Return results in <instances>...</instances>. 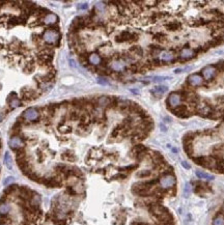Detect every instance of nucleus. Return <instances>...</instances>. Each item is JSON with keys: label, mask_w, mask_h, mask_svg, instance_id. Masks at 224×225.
Masks as SVG:
<instances>
[{"label": "nucleus", "mask_w": 224, "mask_h": 225, "mask_svg": "<svg viewBox=\"0 0 224 225\" xmlns=\"http://www.w3.org/2000/svg\"><path fill=\"white\" fill-rule=\"evenodd\" d=\"M9 212V205L6 203H3L0 205V214L1 215H6Z\"/></svg>", "instance_id": "nucleus-27"}, {"label": "nucleus", "mask_w": 224, "mask_h": 225, "mask_svg": "<svg viewBox=\"0 0 224 225\" xmlns=\"http://www.w3.org/2000/svg\"><path fill=\"white\" fill-rule=\"evenodd\" d=\"M57 21V16L54 14H48L47 16L44 18V22L46 24H54Z\"/></svg>", "instance_id": "nucleus-18"}, {"label": "nucleus", "mask_w": 224, "mask_h": 225, "mask_svg": "<svg viewBox=\"0 0 224 225\" xmlns=\"http://www.w3.org/2000/svg\"><path fill=\"white\" fill-rule=\"evenodd\" d=\"M20 225H30V224H29V222H27V221H24V222H22Z\"/></svg>", "instance_id": "nucleus-40"}, {"label": "nucleus", "mask_w": 224, "mask_h": 225, "mask_svg": "<svg viewBox=\"0 0 224 225\" xmlns=\"http://www.w3.org/2000/svg\"><path fill=\"white\" fill-rule=\"evenodd\" d=\"M172 151H173V153H175V154H177V148H172Z\"/></svg>", "instance_id": "nucleus-41"}, {"label": "nucleus", "mask_w": 224, "mask_h": 225, "mask_svg": "<svg viewBox=\"0 0 224 225\" xmlns=\"http://www.w3.org/2000/svg\"><path fill=\"white\" fill-rule=\"evenodd\" d=\"M175 176H174L172 173H165L160 178L159 180V183L161 185L162 189H171L173 188V186L175 185Z\"/></svg>", "instance_id": "nucleus-1"}, {"label": "nucleus", "mask_w": 224, "mask_h": 225, "mask_svg": "<svg viewBox=\"0 0 224 225\" xmlns=\"http://www.w3.org/2000/svg\"><path fill=\"white\" fill-rule=\"evenodd\" d=\"M202 77L206 80V81H210V80L213 79L217 74V70L215 69L214 66H206V68H203L202 71Z\"/></svg>", "instance_id": "nucleus-8"}, {"label": "nucleus", "mask_w": 224, "mask_h": 225, "mask_svg": "<svg viewBox=\"0 0 224 225\" xmlns=\"http://www.w3.org/2000/svg\"><path fill=\"white\" fill-rule=\"evenodd\" d=\"M111 68H112V70H114L115 72H121L125 68H126V62L122 60V58L121 59L119 58V59H117V60H114L113 62H112Z\"/></svg>", "instance_id": "nucleus-13"}, {"label": "nucleus", "mask_w": 224, "mask_h": 225, "mask_svg": "<svg viewBox=\"0 0 224 225\" xmlns=\"http://www.w3.org/2000/svg\"><path fill=\"white\" fill-rule=\"evenodd\" d=\"M24 71L26 72V73H31V72L35 71V64H33V62L26 64V66H24Z\"/></svg>", "instance_id": "nucleus-29"}, {"label": "nucleus", "mask_w": 224, "mask_h": 225, "mask_svg": "<svg viewBox=\"0 0 224 225\" xmlns=\"http://www.w3.org/2000/svg\"><path fill=\"white\" fill-rule=\"evenodd\" d=\"M160 60L161 62H173L175 61V57H174V54L170 51H162V53L160 54Z\"/></svg>", "instance_id": "nucleus-10"}, {"label": "nucleus", "mask_w": 224, "mask_h": 225, "mask_svg": "<svg viewBox=\"0 0 224 225\" xmlns=\"http://www.w3.org/2000/svg\"><path fill=\"white\" fill-rule=\"evenodd\" d=\"M182 165H183V167L186 168V169H190V165L188 164L187 162H182Z\"/></svg>", "instance_id": "nucleus-37"}, {"label": "nucleus", "mask_w": 224, "mask_h": 225, "mask_svg": "<svg viewBox=\"0 0 224 225\" xmlns=\"http://www.w3.org/2000/svg\"><path fill=\"white\" fill-rule=\"evenodd\" d=\"M213 225H224V217L222 216V215L218 214L215 217V219H214L213 221Z\"/></svg>", "instance_id": "nucleus-24"}, {"label": "nucleus", "mask_w": 224, "mask_h": 225, "mask_svg": "<svg viewBox=\"0 0 224 225\" xmlns=\"http://www.w3.org/2000/svg\"><path fill=\"white\" fill-rule=\"evenodd\" d=\"M111 102V97H107V95H102L97 100V105L100 107H107L110 106Z\"/></svg>", "instance_id": "nucleus-16"}, {"label": "nucleus", "mask_w": 224, "mask_h": 225, "mask_svg": "<svg viewBox=\"0 0 224 225\" xmlns=\"http://www.w3.org/2000/svg\"><path fill=\"white\" fill-rule=\"evenodd\" d=\"M2 118H3V115H2V114H1V113H0V122L2 120Z\"/></svg>", "instance_id": "nucleus-42"}, {"label": "nucleus", "mask_w": 224, "mask_h": 225, "mask_svg": "<svg viewBox=\"0 0 224 225\" xmlns=\"http://www.w3.org/2000/svg\"><path fill=\"white\" fill-rule=\"evenodd\" d=\"M196 56V53L194 49H190V48H184L182 51L179 52V60H189L191 58H194Z\"/></svg>", "instance_id": "nucleus-7"}, {"label": "nucleus", "mask_w": 224, "mask_h": 225, "mask_svg": "<svg viewBox=\"0 0 224 225\" xmlns=\"http://www.w3.org/2000/svg\"><path fill=\"white\" fill-rule=\"evenodd\" d=\"M190 185L189 184H186V186H185V196L186 197H188L189 196V193H190Z\"/></svg>", "instance_id": "nucleus-33"}, {"label": "nucleus", "mask_w": 224, "mask_h": 225, "mask_svg": "<svg viewBox=\"0 0 224 225\" xmlns=\"http://www.w3.org/2000/svg\"><path fill=\"white\" fill-rule=\"evenodd\" d=\"M130 52H131L133 55H136V56L143 55V50L140 46H133V47H131L130 48Z\"/></svg>", "instance_id": "nucleus-20"}, {"label": "nucleus", "mask_w": 224, "mask_h": 225, "mask_svg": "<svg viewBox=\"0 0 224 225\" xmlns=\"http://www.w3.org/2000/svg\"><path fill=\"white\" fill-rule=\"evenodd\" d=\"M131 225H150L148 223H144V222H133Z\"/></svg>", "instance_id": "nucleus-38"}, {"label": "nucleus", "mask_w": 224, "mask_h": 225, "mask_svg": "<svg viewBox=\"0 0 224 225\" xmlns=\"http://www.w3.org/2000/svg\"><path fill=\"white\" fill-rule=\"evenodd\" d=\"M138 40V35L131 31H122L115 37L117 43H133Z\"/></svg>", "instance_id": "nucleus-3"}, {"label": "nucleus", "mask_w": 224, "mask_h": 225, "mask_svg": "<svg viewBox=\"0 0 224 225\" xmlns=\"http://www.w3.org/2000/svg\"><path fill=\"white\" fill-rule=\"evenodd\" d=\"M9 104H11V106L13 107V108H17V107L21 106V102H20V100L17 98H14L13 100L9 102Z\"/></svg>", "instance_id": "nucleus-30"}, {"label": "nucleus", "mask_w": 224, "mask_h": 225, "mask_svg": "<svg viewBox=\"0 0 224 225\" xmlns=\"http://www.w3.org/2000/svg\"><path fill=\"white\" fill-rule=\"evenodd\" d=\"M170 111L175 115V116L179 117V118H189L192 115V112L190 111V108L188 105H179L177 107L173 109H170Z\"/></svg>", "instance_id": "nucleus-2"}, {"label": "nucleus", "mask_w": 224, "mask_h": 225, "mask_svg": "<svg viewBox=\"0 0 224 225\" xmlns=\"http://www.w3.org/2000/svg\"><path fill=\"white\" fill-rule=\"evenodd\" d=\"M23 145H24L23 141L18 136H14V137L11 138V140H9V146L13 148L14 151L18 149V148H23Z\"/></svg>", "instance_id": "nucleus-11"}, {"label": "nucleus", "mask_w": 224, "mask_h": 225, "mask_svg": "<svg viewBox=\"0 0 224 225\" xmlns=\"http://www.w3.org/2000/svg\"><path fill=\"white\" fill-rule=\"evenodd\" d=\"M4 163H5L6 167H7L8 169H13V166H12V158L8 151L5 154V157H4Z\"/></svg>", "instance_id": "nucleus-25"}, {"label": "nucleus", "mask_w": 224, "mask_h": 225, "mask_svg": "<svg viewBox=\"0 0 224 225\" xmlns=\"http://www.w3.org/2000/svg\"><path fill=\"white\" fill-rule=\"evenodd\" d=\"M22 116L26 119V120L33 122V120H37V119L39 118V116H40V113H39V111H37V109L29 108V109H27V110H25V111H24V113H23V115H22Z\"/></svg>", "instance_id": "nucleus-9"}, {"label": "nucleus", "mask_w": 224, "mask_h": 225, "mask_svg": "<svg viewBox=\"0 0 224 225\" xmlns=\"http://www.w3.org/2000/svg\"><path fill=\"white\" fill-rule=\"evenodd\" d=\"M204 82V79L201 75L199 74H192L190 75L187 79V83L191 87H195V86H200Z\"/></svg>", "instance_id": "nucleus-6"}, {"label": "nucleus", "mask_w": 224, "mask_h": 225, "mask_svg": "<svg viewBox=\"0 0 224 225\" xmlns=\"http://www.w3.org/2000/svg\"><path fill=\"white\" fill-rule=\"evenodd\" d=\"M15 180V178H13V176H9V178H5L4 180V182H3V185L4 186H8L9 184H12Z\"/></svg>", "instance_id": "nucleus-31"}, {"label": "nucleus", "mask_w": 224, "mask_h": 225, "mask_svg": "<svg viewBox=\"0 0 224 225\" xmlns=\"http://www.w3.org/2000/svg\"><path fill=\"white\" fill-rule=\"evenodd\" d=\"M62 159L66 160V161H70V162H73L76 160V158H75V155L72 153V151H66V153H63L62 155Z\"/></svg>", "instance_id": "nucleus-22"}, {"label": "nucleus", "mask_w": 224, "mask_h": 225, "mask_svg": "<svg viewBox=\"0 0 224 225\" xmlns=\"http://www.w3.org/2000/svg\"><path fill=\"white\" fill-rule=\"evenodd\" d=\"M168 90L167 86H164V85H159V86H156L153 89L150 90V93H153L155 97H160V95H164Z\"/></svg>", "instance_id": "nucleus-14"}, {"label": "nucleus", "mask_w": 224, "mask_h": 225, "mask_svg": "<svg viewBox=\"0 0 224 225\" xmlns=\"http://www.w3.org/2000/svg\"><path fill=\"white\" fill-rule=\"evenodd\" d=\"M184 144V151L186 154L190 157H193L194 154V148H193V143H183Z\"/></svg>", "instance_id": "nucleus-21"}, {"label": "nucleus", "mask_w": 224, "mask_h": 225, "mask_svg": "<svg viewBox=\"0 0 224 225\" xmlns=\"http://www.w3.org/2000/svg\"><path fill=\"white\" fill-rule=\"evenodd\" d=\"M216 101L218 102V103H220V105H223L224 104V97L223 95H221V97H217Z\"/></svg>", "instance_id": "nucleus-35"}, {"label": "nucleus", "mask_w": 224, "mask_h": 225, "mask_svg": "<svg viewBox=\"0 0 224 225\" xmlns=\"http://www.w3.org/2000/svg\"><path fill=\"white\" fill-rule=\"evenodd\" d=\"M166 103H167V106H168L169 110L175 108V107H177L179 105H181V103H182V95H179V93H170L168 99H167Z\"/></svg>", "instance_id": "nucleus-5"}, {"label": "nucleus", "mask_w": 224, "mask_h": 225, "mask_svg": "<svg viewBox=\"0 0 224 225\" xmlns=\"http://www.w3.org/2000/svg\"><path fill=\"white\" fill-rule=\"evenodd\" d=\"M196 175H197L200 180H213L214 178L213 175L204 173V172H200V171H196Z\"/></svg>", "instance_id": "nucleus-23"}, {"label": "nucleus", "mask_w": 224, "mask_h": 225, "mask_svg": "<svg viewBox=\"0 0 224 225\" xmlns=\"http://www.w3.org/2000/svg\"><path fill=\"white\" fill-rule=\"evenodd\" d=\"M150 53L153 56V58H157L162 53V49L158 46H150Z\"/></svg>", "instance_id": "nucleus-17"}, {"label": "nucleus", "mask_w": 224, "mask_h": 225, "mask_svg": "<svg viewBox=\"0 0 224 225\" xmlns=\"http://www.w3.org/2000/svg\"><path fill=\"white\" fill-rule=\"evenodd\" d=\"M154 39H155L156 42L160 43V44H164L167 41V35L163 32H159V33H156Z\"/></svg>", "instance_id": "nucleus-19"}, {"label": "nucleus", "mask_w": 224, "mask_h": 225, "mask_svg": "<svg viewBox=\"0 0 224 225\" xmlns=\"http://www.w3.org/2000/svg\"><path fill=\"white\" fill-rule=\"evenodd\" d=\"M59 32L56 29H48L44 32V35H43V39L44 41L47 43H50V44H54V43L58 42L59 41Z\"/></svg>", "instance_id": "nucleus-4"}, {"label": "nucleus", "mask_w": 224, "mask_h": 225, "mask_svg": "<svg viewBox=\"0 0 224 225\" xmlns=\"http://www.w3.org/2000/svg\"><path fill=\"white\" fill-rule=\"evenodd\" d=\"M98 82L100 83V84H103V85H106V84H108V82L106 81L105 79H103V78H99L98 80Z\"/></svg>", "instance_id": "nucleus-36"}, {"label": "nucleus", "mask_w": 224, "mask_h": 225, "mask_svg": "<svg viewBox=\"0 0 224 225\" xmlns=\"http://www.w3.org/2000/svg\"><path fill=\"white\" fill-rule=\"evenodd\" d=\"M87 8H88V4L86 2L80 3L79 5H78V9H80V11H84V9H87Z\"/></svg>", "instance_id": "nucleus-32"}, {"label": "nucleus", "mask_w": 224, "mask_h": 225, "mask_svg": "<svg viewBox=\"0 0 224 225\" xmlns=\"http://www.w3.org/2000/svg\"><path fill=\"white\" fill-rule=\"evenodd\" d=\"M0 225H5V224H0Z\"/></svg>", "instance_id": "nucleus-43"}, {"label": "nucleus", "mask_w": 224, "mask_h": 225, "mask_svg": "<svg viewBox=\"0 0 224 225\" xmlns=\"http://www.w3.org/2000/svg\"><path fill=\"white\" fill-rule=\"evenodd\" d=\"M181 27H182V24L179 23V22L177 21H171V22H167L166 24H165V28H166V30H168V31H179V29H181Z\"/></svg>", "instance_id": "nucleus-12"}, {"label": "nucleus", "mask_w": 224, "mask_h": 225, "mask_svg": "<svg viewBox=\"0 0 224 225\" xmlns=\"http://www.w3.org/2000/svg\"><path fill=\"white\" fill-rule=\"evenodd\" d=\"M70 64H71V66H73V68H76L75 61H74V60H72V59H70Z\"/></svg>", "instance_id": "nucleus-39"}, {"label": "nucleus", "mask_w": 224, "mask_h": 225, "mask_svg": "<svg viewBox=\"0 0 224 225\" xmlns=\"http://www.w3.org/2000/svg\"><path fill=\"white\" fill-rule=\"evenodd\" d=\"M88 62L91 66H100L101 62H102V58L99 54L91 53L90 55H88Z\"/></svg>", "instance_id": "nucleus-15"}, {"label": "nucleus", "mask_w": 224, "mask_h": 225, "mask_svg": "<svg viewBox=\"0 0 224 225\" xmlns=\"http://www.w3.org/2000/svg\"><path fill=\"white\" fill-rule=\"evenodd\" d=\"M170 77H155L154 78V81L155 82H158V81H164V80L169 79Z\"/></svg>", "instance_id": "nucleus-34"}, {"label": "nucleus", "mask_w": 224, "mask_h": 225, "mask_svg": "<svg viewBox=\"0 0 224 225\" xmlns=\"http://www.w3.org/2000/svg\"><path fill=\"white\" fill-rule=\"evenodd\" d=\"M59 132L62 134H66V133H71L72 129L71 127L66 126V124H62V126H59Z\"/></svg>", "instance_id": "nucleus-26"}, {"label": "nucleus", "mask_w": 224, "mask_h": 225, "mask_svg": "<svg viewBox=\"0 0 224 225\" xmlns=\"http://www.w3.org/2000/svg\"><path fill=\"white\" fill-rule=\"evenodd\" d=\"M150 174H152L150 170H143V171L138 172V173H137V178H148V176H150Z\"/></svg>", "instance_id": "nucleus-28"}]
</instances>
